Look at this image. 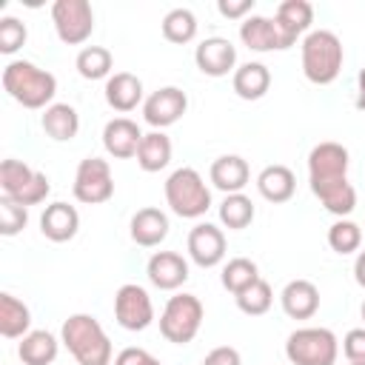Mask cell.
Returning a JSON list of instances; mask_svg holds the SVG:
<instances>
[{
	"mask_svg": "<svg viewBox=\"0 0 365 365\" xmlns=\"http://www.w3.org/2000/svg\"><path fill=\"white\" fill-rule=\"evenodd\" d=\"M342 354L348 362L365 365V328H351L342 336Z\"/></svg>",
	"mask_w": 365,
	"mask_h": 365,
	"instance_id": "cell-38",
	"label": "cell"
},
{
	"mask_svg": "<svg viewBox=\"0 0 365 365\" xmlns=\"http://www.w3.org/2000/svg\"><path fill=\"white\" fill-rule=\"evenodd\" d=\"M217 11L225 20H245L254 11V0H217Z\"/></svg>",
	"mask_w": 365,
	"mask_h": 365,
	"instance_id": "cell-39",
	"label": "cell"
},
{
	"mask_svg": "<svg viewBox=\"0 0 365 365\" xmlns=\"http://www.w3.org/2000/svg\"><path fill=\"white\" fill-rule=\"evenodd\" d=\"M359 314H362V322H365V299H362V305H359Z\"/></svg>",
	"mask_w": 365,
	"mask_h": 365,
	"instance_id": "cell-44",
	"label": "cell"
},
{
	"mask_svg": "<svg viewBox=\"0 0 365 365\" xmlns=\"http://www.w3.org/2000/svg\"><path fill=\"white\" fill-rule=\"evenodd\" d=\"M208 180L222 194H242V188L251 180V168H248V163L240 154H222V157H217L211 163Z\"/></svg>",
	"mask_w": 365,
	"mask_h": 365,
	"instance_id": "cell-19",
	"label": "cell"
},
{
	"mask_svg": "<svg viewBox=\"0 0 365 365\" xmlns=\"http://www.w3.org/2000/svg\"><path fill=\"white\" fill-rule=\"evenodd\" d=\"M205 308L197 294H174L160 314V334L174 345H188L202 325Z\"/></svg>",
	"mask_w": 365,
	"mask_h": 365,
	"instance_id": "cell-8",
	"label": "cell"
},
{
	"mask_svg": "<svg viewBox=\"0 0 365 365\" xmlns=\"http://www.w3.org/2000/svg\"><path fill=\"white\" fill-rule=\"evenodd\" d=\"M171 151H174V145L165 131H148V134H143V143L137 148V165L145 174H157L171 163Z\"/></svg>",
	"mask_w": 365,
	"mask_h": 365,
	"instance_id": "cell-29",
	"label": "cell"
},
{
	"mask_svg": "<svg viewBox=\"0 0 365 365\" xmlns=\"http://www.w3.org/2000/svg\"><path fill=\"white\" fill-rule=\"evenodd\" d=\"M71 194L83 205L108 202L114 197V177H111L108 160H103V157H86V160H80V165L74 171Z\"/></svg>",
	"mask_w": 365,
	"mask_h": 365,
	"instance_id": "cell-9",
	"label": "cell"
},
{
	"mask_svg": "<svg viewBox=\"0 0 365 365\" xmlns=\"http://www.w3.org/2000/svg\"><path fill=\"white\" fill-rule=\"evenodd\" d=\"M74 66L83 80H108L114 71V57L106 46H86L80 48Z\"/></svg>",
	"mask_w": 365,
	"mask_h": 365,
	"instance_id": "cell-30",
	"label": "cell"
},
{
	"mask_svg": "<svg viewBox=\"0 0 365 365\" xmlns=\"http://www.w3.org/2000/svg\"><path fill=\"white\" fill-rule=\"evenodd\" d=\"M279 305L291 319H311L319 311V288L311 279H291L279 294Z\"/></svg>",
	"mask_w": 365,
	"mask_h": 365,
	"instance_id": "cell-21",
	"label": "cell"
},
{
	"mask_svg": "<svg viewBox=\"0 0 365 365\" xmlns=\"http://www.w3.org/2000/svg\"><path fill=\"white\" fill-rule=\"evenodd\" d=\"M194 63L205 77H225L237 71V48L228 37H205L194 48Z\"/></svg>",
	"mask_w": 365,
	"mask_h": 365,
	"instance_id": "cell-14",
	"label": "cell"
},
{
	"mask_svg": "<svg viewBox=\"0 0 365 365\" xmlns=\"http://www.w3.org/2000/svg\"><path fill=\"white\" fill-rule=\"evenodd\" d=\"M168 217H165V211H160V208H140L134 217H131V222H128V234H131V240L140 245V248H154V245H160L165 237H168Z\"/></svg>",
	"mask_w": 365,
	"mask_h": 365,
	"instance_id": "cell-22",
	"label": "cell"
},
{
	"mask_svg": "<svg viewBox=\"0 0 365 365\" xmlns=\"http://www.w3.org/2000/svg\"><path fill=\"white\" fill-rule=\"evenodd\" d=\"M328 245H331V251H336V254H354V251H359V245H362V228L354 222V220H336L331 228H328Z\"/></svg>",
	"mask_w": 365,
	"mask_h": 365,
	"instance_id": "cell-34",
	"label": "cell"
},
{
	"mask_svg": "<svg viewBox=\"0 0 365 365\" xmlns=\"http://www.w3.org/2000/svg\"><path fill=\"white\" fill-rule=\"evenodd\" d=\"M57 351H60V339L43 328L29 331L17 345V356L23 365H54Z\"/></svg>",
	"mask_w": 365,
	"mask_h": 365,
	"instance_id": "cell-26",
	"label": "cell"
},
{
	"mask_svg": "<svg viewBox=\"0 0 365 365\" xmlns=\"http://www.w3.org/2000/svg\"><path fill=\"white\" fill-rule=\"evenodd\" d=\"M26 222H29V208L14 202V200H9V197H3L0 200V234L3 237H14V234H20L26 228Z\"/></svg>",
	"mask_w": 365,
	"mask_h": 365,
	"instance_id": "cell-36",
	"label": "cell"
},
{
	"mask_svg": "<svg viewBox=\"0 0 365 365\" xmlns=\"http://www.w3.org/2000/svg\"><path fill=\"white\" fill-rule=\"evenodd\" d=\"M31 331V311L23 299L3 291L0 294V334L6 339H23Z\"/></svg>",
	"mask_w": 365,
	"mask_h": 365,
	"instance_id": "cell-28",
	"label": "cell"
},
{
	"mask_svg": "<svg viewBox=\"0 0 365 365\" xmlns=\"http://www.w3.org/2000/svg\"><path fill=\"white\" fill-rule=\"evenodd\" d=\"M234 299H237V308H240L242 314H248V317H262V314L271 308V302H274V291H271V285L259 277L251 288H245V291L237 294Z\"/></svg>",
	"mask_w": 365,
	"mask_h": 365,
	"instance_id": "cell-35",
	"label": "cell"
},
{
	"mask_svg": "<svg viewBox=\"0 0 365 365\" xmlns=\"http://www.w3.org/2000/svg\"><path fill=\"white\" fill-rule=\"evenodd\" d=\"M257 279H259V268H257V262L248 259V257H234V259H228V262L222 265V274H220L222 288L231 291L234 297L242 294L245 288H251Z\"/></svg>",
	"mask_w": 365,
	"mask_h": 365,
	"instance_id": "cell-31",
	"label": "cell"
},
{
	"mask_svg": "<svg viewBox=\"0 0 365 365\" xmlns=\"http://www.w3.org/2000/svg\"><path fill=\"white\" fill-rule=\"evenodd\" d=\"M3 88L6 94L20 103L23 108H48L57 94V77L31 60H11L3 68Z\"/></svg>",
	"mask_w": 365,
	"mask_h": 365,
	"instance_id": "cell-3",
	"label": "cell"
},
{
	"mask_svg": "<svg viewBox=\"0 0 365 365\" xmlns=\"http://www.w3.org/2000/svg\"><path fill=\"white\" fill-rule=\"evenodd\" d=\"M257 191H259L262 200H268L274 205L277 202H288L294 197V191H297V177H294V171L288 165H279V163L265 165L257 174Z\"/></svg>",
	"mask_w": 365,
	"mask_h": 365,
	"instance_id": "cell-24",
	"label": "cell"
},
{
	"mask_svg": "<svg viewBox=\"0 0 365 365\" xmlns=\"http://www.w3.org/2000/svg\"><path fill=\"white\" fill-rule=\"evenodd\" d=\"M354 106L359 111H365V68L356 74V100H354Z\"/></svg>",
	"mask_w": 365,
	"mask_h": 365,
	"instance_id": "cell-43",
	"label": "cell"
},
{
	"mask_svg": "<svg viewBox=\"0 0 365 365\" xmlns=\"http://www.w3.org/2000/svg\"><path fill=\"white\" fill-rule=\"evenodd\" d=\"M274 23H277V31L282 37V48H291L299 37H305L311 31V23H314V6L308 0H282L277 6V14H274Z\"/></svg>",
	"mask_w": 365,
	"mask_h": 365,
	"instance_id": "cell-15",
	"label": "cell"
},
{
	"mask_svg": "<svg viewBox=\"0 0 365 365\" xmlns=\"http://www.w3.org/2000/svg\"><path fill=\"white\" fill-rule=\"evenodd\" d=\"M60 342L68 348L77 365H111L114 359L111 339L91 314H71L60 328Z\"/></svg>",
	"mask_w": 365,
	"mask_h": 365,
	"instance_id": "cell-2",
	"label": "cell"
},
{
	"mask_svg": "<svg viewBox=\"0 0 365 365\" xmlns=\"http://www.w3.org/2000/svg\"><path fill=\"white\" fill-rule=\"evenodd\" d=\"M114 365H163L154 354H148L145 348H123L117 356H114Z\"/></svg>",
	"mask_w": 365,
	"mask_h": 365,
	"instance_id": "cell-40",
	"label": "cell"
},
{
	"mask_svg": "<svg viewBox=\"0 0 365 365\" xmlns=\"http://www.w3.org/2000/svg\"><path fill=\"white\" fill-rule=\"evenodd\" d=\"M220 222L228 228V231H242V228H248L251 225V220H254V202H251V197H245V194H225V200L220 202Z\"/></svg>",
	"mask_w": 365,
	"mask_h": 365,
	"instance_id": "cell-32",
	"label": "cell"
},
{
	"mask_svg": "<svg viewBox=\"0 0 365 365\" xmlns=\"http://www.w3.org/2000/svg\"><path fill=\"white\" fill-rule=\"evenodd\" d=\"M168 208L182 220H200L211 208V188L205 185L202 174L191 165L174 168L163 185Z\"/></svg>",
	"mask_w": 365,
	"mask_h": 365,
	"instance_id": "cell-5",
	"label": "cell"
},
{
	"mask_svg": "<svg viewBox=\"0 0 365 365\" xmlns=\"http://www.w3.org/2000/svg\"><path fill=\"white\" fill-rule=\"evenodd\" d=\"M299 54H302V74L314 86H331L345 63L342 40L331 29H311L302 37Z\"/></svg>",
	"mask_w": 365,
	"mask_h": 365,
	"instance_id": "cell-4",
	"label": "cell"
},
{
	"mask_svg": "<svg viewBox=\"0 0 365 365\" xmlns=\"http://www.w3.org/2000/svg\"><path fill=\"white\" fill-rule=\"evenodd\" d=\"M231 86H234V94L237 97H242V100H259L271 88V71H268L265 63L248 60V63L237 66V71L231 77Z\"/></svg>",
	"mask_w": 365,
	"mask_h": 365,
	"instance_id": "cell-25",
	"label": "cell"
},
{
	"mask_svg": "<svg viewBox=\"0 0 365 365\" xmlns=\"http://www.w3.org/2000/svg\"><path fill=\"white\" fill-rule=\"evenodd\" d=\"M163 37L174 46H185L197 37V17L191 9H171L163 17Z\"/></svg>",
	"mask_w": 365,
	"mask_h": 365,
	"instance_id": "cell-33",
	"label": "cell"
},
{
	"mask_svg": "<svg viewBox=\"0 0 365 365\" xmlns=\"http://www.w3.org/2000/svg\"><path fill=\"white\" fill-rule=\"evenodd\" d=\"M354 279L359 288H365V251H359L354 259Z\"/></svg>",
	"mask_w": 365,
	"mask_h": 365,
	"instance_id": "cell-42",
	"label": "cell"
},
{
	"mask_svg": "<svg viewBox=\"0 0 365 365\" xmlns=\"http://www.w3.org/2000/svg\"><path fill=\"white\" fill-rule=\"evenodd\" d=\"M40 231L51 242H68L80 231V214L68 202H51L40 214Z\"/></svg>",
	"mask_w": 365,
	"mask_h": 365,
	"instance_id": "cell-20",
	"label": "cell"
},
{
	"mask_svg": "<svg viewBox=\"0 0 365 365\" xmlns=\"http://www.w3.org/2000/svg\"><path fill=\"white\" fill-rule=\"evenodd\" d=\"M285 356L291 365H336L339 339L331 328L305 325V328H297L288 334Z\"/></svg>",
	"mask_w": 365,
	"mask_h": 365,
	"instance_id": "cell-6",
	"label": "cell"
},
{
	"mask_svg": "<svg viewBox=\"0 0 365 365\" xmlns=\"http://www.w3.org/2000/svg\"><path fill=\"white\" fill-rule=\"evenodd\" d=\"M40 125H43V131H46L51 140L68 143V140H74L77 131H80V114H77V108L68 106V103H51V106L43 111Z\"/></svg>",
	"mask_w": 365,
	"mask_h": 365,
	"instance_id": "cell-27",
	"label": "cell"
},
{
	"mask_svg": "<svg viewBox=\"0 0 365 365\" xmlns=\"http://www.w3.org/2000/svg\"><path fill=\"white\" fill-rule=\"evenodd\" d=\"M0 191L3 197L20 202V205H40L51 194V182L43 171H34L23 160H3L0 163Z\"/></svg>",
	"mask_w": 365,
	"mask_h": 365,
	"instance_id": "cell-7",
	"label": "cell"
},
{
	"mask_svg": "<svg viewBox=\"0 0 365 365\" xmlns=\"http://www.w3.org/2000/svg\"><path fill=\"white\" fill-rule=\"evenodd\" d=\"M140 143H143V131L128 117H114L103 128V148L114 160H131V157H137Z\"/></svg>",
	"mask_w": 365,
	"mask_h": 365,
	"instance_id": "cell-17",
	"label": "cell"
},
{
	"mask_svg": "<svg viewBox=\"0 0 365 365\" xmlns=\"http://www.w3.org/2000/svg\"><path fill=\"white\" fill-rule=\"evenodd\" d=\"M202 365H242V356H240L237 348H231V345H220V348H214V351L205 354Z\"/></svg>",
	"mask_w": 365,
	"mask_h": 365,
	"instance_id": "cell-41",
	"label": "cell"
},
{
	"mask_svg": "<svg viewBox=\"0 0 365 365\" xmlns=\"http://www.w3.org/2000/svg\"><path fill=\"white\" fill-rule=\"evenodd\" d=\"M51 23L66 46H83L94 31V9L88 0H54Z\"/></svg>",
	"mask_w": 365,
	"mask_h": 365,
	"instance_id": "cell-10",
	"label": "cell"
},
{
	"mask_svg": "<svg viewBox=\"0 0 365 365\" xmlns=\"http://www.w3.org/2000/svg\"><path fill=\"white\" fill-rule=\"evenodd\" d=\"M348 148L334 140L317 143L308 154V185L322 208L339 220L356 208V188L348 182Z\"/></svg>",
	"mask_w": 365,
	"mask_h": 365,
	"instance_id": "cell-1",
	"label": "cell"
},
{
	"mask_svg": "<svg viewBox=\"0 0 365 365\" xmlns=\"http://www.w3.org/2000/svg\"><path fill=\"white\" fill-rule=\"evenodd\" d=\"M26 37H29V31H26V23L23 20H17L11 14L0 17V51L3 54L20 51L26 46Z\"/></svg>",
	"mask_w": 365,
	"mask_h": 365,
	"instance_id": "cell-37",
	"label": "cell"
},
{
	"mask_svg": "<svg viewBox=\"0 0 365 365\" xmlns=\"http://www.w3.org/2000/svg\"><path fill=\"white\" fill-rule=\"evenodd\" d=\"M114 319L125 331H145L154 322V302L137 282H125L114 294Z\"/></svg>",
	"mask_w": 365,
	"mask_h": 365,
	"instance_id": "cell-11",
	"label": "cell"
},
{
	"mask_svg": "<svg viewBox=\"0 0 365 365\" xmlns=\"http://www.w3.org/2000/svg\"><path fill=\"white\" fill-rule=\"evenodd\" d=\"M145 277L160 291H177L188 279V259L177 251H157L148 257Z\"/></svg>",
	"mask_w": 365,
	"mask_h": 365,
	"instance_id": "cell-16",
	"label": "cell"
},
{
	"mask_svg": "<svg viewBox=\"0 0 365 365\" xmlns=\"http://www.w3.org/2000/svg\"><path fill=\"white\" fill-rule=\"evenodd\" d=\"M348 365H356V362H348Z\"/></svg>",
	"mask_w": 365,
	"mask_h": 365,
	"instance_id": "cell-45",
	"label": "cell"
},
{
	"mask_svg": "<svg viewBox=\"0 0 365 365\" xmlns=\"http://www.w3.org/2000/svg\"><path fill=\"white\" fill-rule=\"evenodd\" d=\"M103 94H106V103L120 114H128V111H134L137 106L145 103L143 100V80L131 71H114L106 80Z\"/></svg>",
	"mask_w": 365,
	"mask_h": 365,
	"instance_id": "cell-18",
	"label": "cell"
},
{
	"mask_svg": "<svg viewBox=\"0 0 365 365\" xmlns=\"http://www.w3.org/2000/svg\"><path fill=\"white\" fill-rule=\"evenodd\" d=\"M188 257L200 268H214L225 259V234L214 222H197L188 231Z\"/></svg>",
	"mask_w": 365,
	"mask_h": 365,
	"instance_id": "cell-13",
	"label": "cell"
},
{
	"mask_svg": "<svg viewBox=\"0 0 365 365\" xmlns=\"http://www.w3.org/2000/svg\"><path fill=\"white\" fill-rule=\"evenodd\" d=\"M188 108V97L182 88L177 86H163L157 91H151L143 103V120L154 128V131H163L168 125H174Z\"/></svg>",
	"mask_w": 365,
	"mask_h": 365,
	"instance_id": "cell-12",
	"label": "cell"
},
{
	"mask_svg": "<svg viewBox=\"0 0 365 365\" xmlns=\"http://www.w3.org/2000/svg\"><path fill=\"white\" fill-rule=\"evenodd\" d=\"M240 40L242 46H248L251 51H282V37L277 31V23L271 17L262 14H251L240 23Z\"/></svg>",
	"mask_w": 365,
	"mask_h": 365,
	"instance_id": "cell-23",
	"label": "cell"
}]
</instances>
